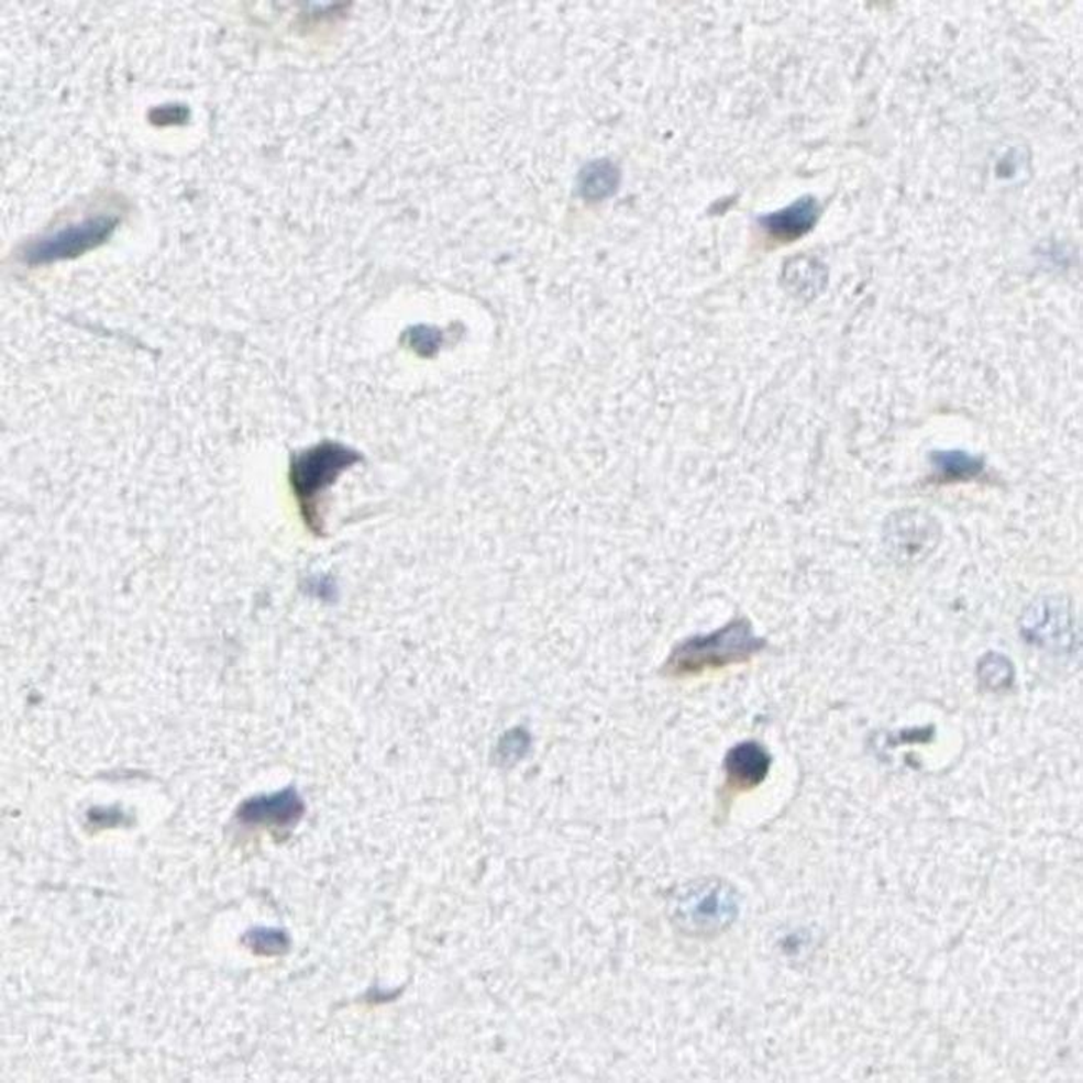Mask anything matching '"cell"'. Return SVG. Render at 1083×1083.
<instances>
[{
  "label": "cell",
  "mask_w": 1083,
  "mask_h": 1083,
  "mask_svg": "<svg viewBox=\"0 0 1083 1083\" xmlns=\"http://www.w3.org/2000/svg\"><path fill=\"white\" fill-rule=\"evenodd\" d=\"M118 222L112 216H97L79 224L67 225L29 245L25 261L32 265H41L79 257L111 237Z\"/></svg>",
  "instance_id": "6da1fadb"
},
{
  "label": "cell",
  "mask_w": 1083,
  "mask_h": 1083,
  "mask_svg": "<svg viewBox=\"0 0 1083 1083\" xmlns=\"http://www.w3.org/2000/svg\"><path fill=\"white\" fill-rule=\"evenodd\" d=\"M761 647L762 643L753 639L745 623L736 622L720 630L716 636L688 643L685 659L697 661L698 667L700 665H712L714 667V665L740 662L752 655Z\"/></svg>",
  "instance_id": "7a4b0ae2"
},
{
  "label": "cell",
  "mask_w": 1083,
  "mask_h": 1083,
  "mask_svg": "<svg viewBox=\"0 0 1083 1083\" xmlns=\"http://www.w3.org/2000/svg\"><path fill=\"white\" fill-rule=\"evenodd\" d=\"M303 804L294 788L274 795L251 798L239 810V819L245 824L287 827L302 817Z\"/></svg>",
  "instance_id": "3957f363"
},
{
  "label": "cell",
  "mask_w": 1083,
  "mask_h": 1083,
  "mask_svg": "<svg viewBox=\"0 0 1083 1083\" xmlns=\"http://www.w3.org/2000/svg\"><path fill=\"white\" fill-rule=\"evenodd\" d=\"M771 767V756L756 743H742L727 756L729 781L740 788L755 787L764 781Z\"/></svg>",
  "instance_id": "277c9868"
},
{
  "label": "cell",
  "mask_w": 1083,
  "mask_h": 1083,
  "mask_svg": "<svg viewBox=\"0 0 1083 1083\" xmlns=\"http://www.w3.org/2000/svg\"><path fill=\"white\" fill-rule=\"evenodd\" d=\"M817 219H819V203L811 197H804L787 209L765 217L764 225L775 237L797 239L810 231Z\"/></svg>",
  "instance_id": "5b68a950"
},
{
  "label": "cell",
  "mask_w": 1083,
  "mask_h": 1083,
  "mask_svg": "<svg viewBox=\"0 0 1083 1083\" xmlns=\"http://www.w3.org/2000/svg\"><path fill=\"white\" fill-rule=\"evenodd\" d=\"M344 457L341 452L323 449L303 458L296 468V485L299 493L302 496L317 493L322 485L328 484L338 468L344 465Z\"/></svg>",
  "instance_id": "8992f818"
},
{
  "label": "cell",
  "mask_w": 1083,
  "mask_h": 1083,
  "mask_svg": "<svg viewBox=\"0 0 1083 1083\" xmlns=\"http://www.w3.org/2000/svg\"><path fill=\"white\" fill-rule=\"evenodd\" d=\"M932 464L940 482H963L979 477L984 471V461L963 451L933 452Z\"/></svg>",
  "instance_id": "52a82bcc"
},
{
  "label": "cell",
  "mask_w": 1083,
  "mask_h": 1083,
  "mask_svg": "<svg viewBox=\"0 0 1083 1083\" xmlns=\"http://www.w3.org/2000/svg\"><path fill=\"white\" fill-rule=\"evenodd\" d=\"M245 943L255 953L264 955H276L289 949V937L283 930L254 929L245 936Z\"/></svg>",
  "instance_id": "ba28073f"
}]
</instances>
